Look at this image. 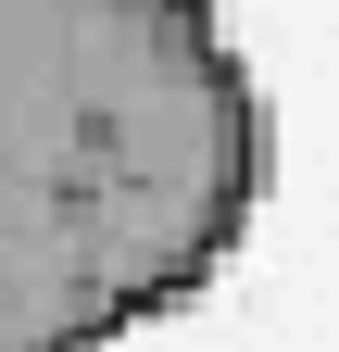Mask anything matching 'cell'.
Wrapping results in <instances>:
<instances>
[{"instance_id": "1", "label": "cell", "mask_w": 339, "mask_h": 352, "mask_svg": "<svg viewBox=\"0 0 339 352\" xmlns=\"http://www.w3.org/2000/svg\"><path fill=\"white\" fill-rule=\"evenodd\" d=\"M264 214L226 0H0V352H113Z\"/></svg>"}]
</instances>
